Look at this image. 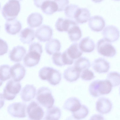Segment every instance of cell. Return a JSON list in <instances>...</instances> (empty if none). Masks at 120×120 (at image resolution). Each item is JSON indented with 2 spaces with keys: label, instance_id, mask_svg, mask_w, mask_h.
Segmentation results:
<instances>
[{
  "label": "cell",
  "instance_id": "d590c367",
  "mask_svg": "<svg viewBox=\"0 0 120 120\" xmlns=\"http://www.w3.org/2000/svg\"><path fill=\"white\" fill-rule=\"evenodd\" d=\"M53 63L56 65L62 67L65 65L63 62L62 53L59 52L53 54L52 57Z\"/></svg>",
  "mask_w": 120,
  "mask_h": 120
},
{
  "label": "cell",
  "instance_id": "f1b7e54d",
  "mask_svg": "<svg viewBox=\"0 0 120 120\" xmlns=\"http://www.w3.org/2000/svg\"><path fill=\"white\" fill-rule=\"evenodd\" d=\"M91 14L89 10L86 8H80L75 19V21L78 24L87 22L90 18Z\"/></svg>",
  "mask_w": 120,
  "mask_h": 120
},
{
  "label": "cell",
  "instance_id": "1f68e13d",
  "mask_svg": "<svg viewBox=\"0 0 120 120\" xmlns=\"http://www.w3.org/2000/svg\"><path fill=\"white\" fill-rule=\"evenodd\" d=\"M80 8L78 5H76L70 4L66 7L64 10L65 15L69 19L75 21V19Z\"/></svg>",
  "mask_w": 120,
  "mask_h": 120
},
{
  "label": "cell",
  "instance_id": "52a82bcc",
  "mask_svg": "<svg viewBox=\"0 0 120 120\" xmlns=\"http://www.w3.org/2000/svg\"><path fill=\"white\" fill-rule=\"evenodd\" d=\"M27 105L22 102H15L10 105L7 108L8 113L13 117L23 118L26 116Z\"/></svg>",
  "mask_w": 120,
  "mask_h": 120
},
{
  "label": "cell",
  "instance_id": "f6af8a7d",
  "mask_svg": "<svg viewBox=\"0 0 120 120\" xmlns=\"http://www.w3.org/2000/svg\"><path fill=\"white\" fill-rule=\"evenodd\" d=\"M17 0L18 1H22V0Z\"/></svg>",
  "mask_w": 120,
  "mask_h": 120
},
{
  "label": "cell",
  "instance_id": "277c9868",
  "mask_svg": "<svg viewBox=\"0 0 120 120\" xmlns=\"http://www.w3.org/2000/svg\"><path fill=\"white\" fill-rule=\"evenodd\" d=\"M36 99L40 104L47 109L52 106L54 102L51 90L45 86L41 87L38 90Z\"/></svg>",
  "mask_w": 120,
  "mask_h": 120
},
{
  "label": "cell",
  "instance_id": "ee69618b",
  "mask_svg": "<svg viewBox=\"0 0 120 120\" xmlns=\"http://www.w3.org/2000/svg\"><path fill=\"white\" fill-rule=\"evenodd\" d=\"M3 83V81L0 79V86L2 85Z\"/></svg>",
  "mask_w": 120,
  "mask_h": 120
},
{
  "label": "cell",
  "instance_id": "9c48e42d",
  "mask_svg": "<svg viewBox=\"0 0 120 120\" xmlns=\"http://www.w3.org/2000/svg\"><path fill=\"white\" fill-rule=\"evenodd\" d=\"M53 35V30L49 26L44 25L38 28L36 30L35 36L37 39L41 42L49 41Z\"/></svg>",
  "mask_w": 120,
  "mask_h": 120
},
{
  "label": "cell",
  "instance_id": "8fae6325",
  "mask_svg": "<svg viewBox=\"0 0 120 120\" xmlns=\"http://www.w3.org/2000/svg\"><path fill=\"white\" fill-rule=\"evenodd\" d=\"M11 76L15 81L19 82L24 77L26 70L24 66L19 63L15 64L10 68Z\"/></svg>",
  "mask_w": 120,
  "mask_h": 120
},
{
  "label": "cell",
  "instance_id": "6da1fadb",
  "mask_svg": "<svg viewBox=\"0 0 120 120\" xmlns=\"http://www.w3.org/2000/svg\"><path fill=\"white\" fill-rule=\"evenodd\" d=\"M43 52L41 45L39 43L34 42L29 46L28 52L23 59L24 65L26 67H34L39 63Z\"/></svg>",
  "mask_w": 120,
  "mask_h": 120
},
{
  "label": "cell",
  "instance_id": "4316f807",
  "mask_svg": "<svg viewBox=\"0 0 120 120\" xmlns=\"http://www.w3.org/2000/svg\"><path fill=\"white\" fill-rule=\"evenodd\" d=\"M67 32L69 39L72 42L78 41L82 36L81 31L77 23L71 26Z\"/></svg>",
  "mask_w": 120,
  "mask_h": 120
},
{
  "label": "cell",
  "instance_id": "7402d4cb",
  "mask_svg": "<svg viewBox=\"0 0 120 120\" xmlns=\"http://www.w3.org/2000/svg\"><path fill=\"white\" fill-rule=\"evenodd\" d=\"M43 18L40 14L37 12L32 13L28 16L27 21L28 24L31 28L39 26L42 24Z\"/></svg>",
  "mask_w": 120,
  "mask_h": 120
},
{
  "label": "cell",
  "instance_id": "74e56055",
  "mask_svg": "<svg viewBox=\"0 0 120 120\" xmlns=\"http://www.w3.org/2000/svg\"><path fill=\"white\" fill-rule=\"evenodd\" d=\"M95 77L93 72L88 69H86L82 71L81 75V78L85 80H91Z\"/></svg>",
  "mask_w": 120,
  "mask_h": 120
},
{
  "label": "cell",
  "instance_id": "30bf717a",
  "mask_svg": "<svg viewBox=\"0 0 120 120\" xmlns=\"http://www.w3.org/2000/svg\"><path fill=\"white\" fill-rule=\"evenodd\" d=\"M102 34L104 38L110 42L116 41L119 37L118 29L112 25L106 26L103 30Z\"/></svg>",
  "mask_w": 120,
  "mask_h": 120
},
{
  "label": "cell",
  "instance_id": "836d02e7",
  "mask_svg": "<svg viewBox=\"0 0 120 120\" xmlns=\"http://www.w3.org/2000/svg\"><path fill=\"white\" fill-rule=\"evenodd\" d=\"M10 66L7 64H3L0 66V79L4 81L11 77Z\"/></svg>",
  "mask_w": 120,
  "mask_h": 120
},
{
  "label": "cell",
  "instance_id": "ffe728a7",
  "mask_svg": "<svg viewBox=\"0 0 120 120\" xmlns=\"http://www.w3.org/2000/svg\"><path fill=\"white\" fill-rule=\"evenodd\" d=\"M34 30L29 27L22 30L20 34V40L23 44H29L34 40L35 37Z\"/></svg>",
  "mask_w": 120,
  "mask_h": 120
},
{
  "label": "cell",
  "instance_id": "603a6c76",
  "mask_svg": "<svg viewBox=\"0 0 120 120\" xmlns=\"http://www.w3.org/2000/svg\"><path fill=\"white\" fill-rule=\"evenodd\" d=\"M81 72L74 67H69L64 71L63 75L67 81L72 82L77 80L79 77Z\"/></svg>",
  "mask_w": 120,
  "mask_h": 120
},
{
  "label": "cell",
  "instance_id": "7dc6e473",
  "mask_svg": "<svg viewBox=\"0 0 120 120\" xmlns=\"http://www.w3.org/2000/svg\"><path fill=\"white\" fill-rule=\"evenodd\" d=\"M116 1H119L120 0H114Z\"/></svg>",
  "mask_w": 120,
  "mask_h": 120
},
{
  "label": "cell",
  "instance_id": "b9f144b4",
  "mask_svg": "<svg viewBox=\"0 0 120 120\" xmlns=\"http://www.w3.org/2000/svg\"><path fill=\"white\" fill-rule=\"evenodd\" d=\"M90 119L104 120V118L101 115H95L92 116L91 118Z\"/></svg>",
  "mask_w": 120,
  "mask_h": 120
},
{
  "label": "cell",
  "instance_id": "bcb514c9",
  "mask_svg": "<svg viewBox=\"0 0 120 120\" xmlns=\"http://www.w3.org/2000/svg\"><path fill=\"white\" fill-rule=\"evenodd\" d=\"M1 4H0V8H1Z\"/></svg>",
  "mask_w": 120,
  "mask_h": 120
},
{
  "label": "cell",
  "instance_id": "7a4b0ae2",
  "mask_svg": "<svg viewBox=\"0 0 120 120\" xmlns=\"http://www.w3.org/2000/svg\"><path fill=\"white\" fill-rule=\"evenodd\" d=\"M112 86L107 80H96L92 82L89 87L90 94L94 97L109 93L112 89Z\"/></svg>",
  "mask_w": 120,
  "mask_h": 120
},
{
  "label": "cell",
  "instance_id": "cb8c5ba5",
  "mask_svg": "<svg viewBox=\"0 0 120 120\" xmlns=\"http://www.w3.org/2000/svg\"><path fill=\"white\" fill-rule=\"evenodd\" d=\"M61 47V43L59 40L57 39H53L46 44L45 49L48 54L52 55L59 52Z\"/></svg>",
  "mask_w": 120,
  "mask_h": 120
},
{
  "label": "cell",
  "instance_id": "5b68a950",
  "mask_svg": "<svg viewBox=\"0 0 120 120\" xmlns=\"http://www.w3.org/2000/svg\"><path fill=\"white\" fill-rule=\"evenodd\" d=\"M21 88V85L19 82L12 79L10 80L3 90V95L4 98L8 100H13L19 92Z\"/></svg>",
  "mask_w": 120,
  "mask_h": 120
},
{
  "label": "cell",
  "instance_id": "3957f363",
  "mask_svg": "<svg viewBox=\"0 0 120 120\" xmlns=\"http://www.w3.org/2000/svg\"><path fill=\"white\" fill-rule=\"evenodd\" d=\"M20 10L19 2L16 0H9L4 6L2 10V15L7 21L15 19Z\"/></svg>",
  "mask_w": 120,
  "mask_h": 120
},
{
  "label": "cell",
  "instance_id": "e0dca14e",
  "mask_svg": "<svg viewBox=\"0 0 120 120\" xmlns=\"http://www.w3.org/2000/svg\"><path fill=\"white\" fill-rule=\"evenodd\" d=\"M22 25L20 22L17 19H14L7 21L5 24V28L8 34L15 35L21 30Z\"/></svg>",
  "mask_w": 120,
  "mask_h": 120
},
{
  "label": "cell",
  "instance_id": "f546056e",
  "mask_svg": "<svg viewBox=\"0 0 120 120\" xmlns=\"http://www.w3.org/2000/svg\"><path fill=\"white\" fill-rule=\"evenodd\" d=\"M45 118L46 120H58L60 118L61 112L58 107L52 106L47 109Z\"/></svg>",
  "mask_w": 120,
  "mask_h": 120
},
{
  "label": "cell",
  "instance_id": "60d3db41",
  "mask_svg": "<svg viewBox=\"0 0 120 120\" xmlns=\"http://www.w3.org/2000/svg\"><path fill=\"white\" fill-rule=\"evenodd\" d=\"M3 95L0 93V109L4 105V99Z\"/></svg>",
  "mask_w": 120,
  "mask_h": 120
},
{
  "label": "cell",
  "instance_id": "44dd1931",
  "mask_svg": "<svg viewBox=\"0 0 120 120\" xmlns=\"http://www.w3.org/2000/svg\"><path fill=\"white\" fill-rule=\"evenodd\" d=\"M80 49L84 52L89 53L93 51L95 47L93 41L89 37L82 38L80 41L79 45Z\"/></svg>",
  "mask_w": 120,
  "mask_h": 120
},
{
  "label": "cell",
  "instance_id": "e575fe53",
  "mask_svg": "<svg viewBox=\"0 0 120 120\" xmlns=\"http://www.w3.org/2000/svg\"><path fill=\"white\" fill-rule=\"evenodd\" d=\"M120 74L118 72H110L108 74L106 80L110 83L112 86H116L120 84Z\"/></svg>",
  "mask_w": 120,
  "mask_h": 120
},
{
  "label": "cell",
  "instance_id": "d6986e66",
  "mask_svg": "<svg viewBox=\"0 0 120 120\" xmlns=\"http://www.w3.org/2000/svg\"><path fill=\"white\" fill-rule=\"evenodd\" d=\"M76 23L74 21L69 19L59 18L56 22L55 27L59 32H67L69 28Z\"/></svg>",
  "mask_w": 120,
  "mask_h": 120
},
{
  "label": "cell",
  "instance_id": "7c38bea8",
  "mask_svg": "<svg viewBox=\"0 0 120 120\" xmlns=\"http://www.w3.org/2000/svg\"><path fill=\"white\" fill-rule=\"evenodd\" d=\"M89 27L93 31L98 32L102 30L105 26V22L102 17L95 15L90 17L89 20Z\"/></svg>",
  "mask_w": 120,
  "mask_h": 120
},
{
  "label": "cell",
  "instance_id": "4dcf8cb0",
  "mask_svg": "<svg viewBox=\"0 0 120 120\" xmlns=\"http://www.w3.org/2000/svg\"><path fill=\"white\" fill-rule=\"evenodd\" d=\"M91 66L90 63L88 59L81 57L75 61L74 67L81 72L85 70L89 69Z\"/></svg>",
  "mask_w": 120,
  "mask_h": 120
},
{
  "label": "cell",
  "instance_id": "9a60e30c",
  "mask_svg": "<svg viewBox=\"0 0 120 120\" xmlns=\"http://www.w3.org/2000/svg\"><path fill=\"white\" fill-rule=\"evenodd\" d=\"M112 108V104L108 98H99L96 104L97 110L102 114L107 113L110 112Z\"/></svg>",
  "mask_w": 120,
  "mask_h": 120
},
{
  "label": "cell",
  "instance_id": "7bdbcfd3",
  "mask_svg": "<svg viewBox=\"0 0 120 120\" xmlns=\"http://www.w3.org/2000/svg\"><path fill=\"white\" fill-rule=\"evenodd\" d=\"M93 2L96 3H98L104 0H92Z\"/></svg>",
  "mask_w": 120,
  "mask_h": 120
},
{
  "label": "cell",
  "instance_id": "ba28073f",
  "mask_svg": "<svg viewBox=\"0 0 120 120\" xmlns=\"http://www.w3.org/2000/svg\"><path fill=\"white\" fill-rule=\"evenodd\" d=\"M26 112L30 120H41L43 117L44 112L42 108L36 102L31 101L28 105Z\"/></svg>",
  "mask_w": 120,
  "mask_h": 120
},
{
  "label": "cell",
  "instance_id": "ac0fdd59",
  "mask_svg": "<svg viewBox=\"0 0 120 120\" xmlns=\"http://www.w3.org/2000/svg\"><path fill=\"white\" fill-rule=\"evenodd\" d=\"M36 93V88L33 85L27 84L22 89L20 96L23 101L28 102L34 98Z\"/></svg>",
  "mask_w": 120,
  "mask_h": 120
},
{
  "label": "cell",
  "instance_id": "5bb4252c",
  "mask_svg": "<svg viewBox=\"0 0 120 120\" xmlns=\"http://www.w3.org/2000/svg\"><path fill=\"white\" fill-rule=\"evenodd\" d=\"M26 52V49L23 47L18 45L13 47L10 51L9 57L11 61L18 62L22 60Z\"/></svg>",
  "mask_w": 120,
  "mask_h": 120
},
{
  "label": "cell",
  "instance_id": "8d00e7d4",
  "mask_svg": "<svg viewBox=\"0 0 120 120\" xmlns=\"http://www.w3.org/2000/svg\"><path fill=\"white\" fill-rule=\"evenodd\" d=\"M56 4L58 8L57 11H64L68 6L69 0H52Z\"/></svg>",
  "mask_w": 120,
  "mask_h": 120
},
{
  "label": "cell",
  "instance_id": "2e32d148",
  "mask_svg": "<svg viewBox=\"0 0 120 120\" xmlns=\"http://www.w3.org/2000/svg\"><path fill=\"white\" fill-rule=\"evenodd\" d=\"M61 79V74L59 71L51 67L49 68L46 74V79L50 84L56 85L60 83Z\"/></svg>",
  "mask_w": 120,
  "mask_h": 120
},
{
  "label": "cell",
  "instance_id": "484cf974",
  "mask_svg": "<svg viewBox=\"0 0 120 120\" xmlns=\"http://www.w3.org/2000/svg\"><path fill=\"white\" fill-rule=\"evenodd\" d=\"M42 12L47 15H52L57 11L58 8L56 3L53 0L45 1L41 7Z\"/></svg>",
  "mask_w": 120,
  "mask_h": 120
},
{
  "label": "cell",
  "instance_id": "f35d334b",
  "mask_svg": "<svg viewBox=\"0 0 120 120\" xmlns=\"http://www.w3.org/2000/svg\"><path fill=\"white\" fill-rule=\"evenodd\" d=\"M8 50V46L7 42L0 38V56L7 53Z\"/></svg>",
  "mask_w": 120,
  "mask_h": 120
},
{
  "label": "cell",
  "instance_id": "ab89813d",
  "mask_svg": "<svg viewBox=\"0 0 120 120\" xmlns=\"http://www.w3.org/2000/svg\"><path fill=\"white\" fill-rule=\"evenodd\" d=\"M48 0H34V5L38 8H41L42 4L45 1Z\"/></svg>",
  "mask_w": 120,
  "mask_h": 120
},
{
  "label": "cell",
  "instance_id": "d4e9b609",
  "mask_svg": "<svg viewBox=\"0 0 120 120\" xmlns=\"http://www.w3.org/2000/svg\"><path fill=\"white\" fill-rule=\"evenodd\" d=\"M80 101L75 97L67 99L65 102L63 108L65 109L72 112L78 110L81 105Z\"/></svg>",
  "mask_w": 120,
  "mask_h": 120
},
{
  "label": "cell",
  "instance_id": "83f0119b",
  "mask_svg": "<svg viewBox=\"0 0 120 120\" xmlns=\"http://www.w3.org/2000/svg\"><path fill=\"white\" fill-rule=\"evenodd\" d=\"M65 51L68 56L74 60L79 58L82 54V52L80 49L79 45L76 43L71 45Z\"/></svg>",
  "mask_w": 120,
  "mask_h": 120
},
{
  "label": "cell",
  "instance_id": "d6a6232c",
  "mask_svg": "<svg viewBox=\"0 0 120 120\" xmlns=\"http://www.w3.org/2000/svg\"><path fill=\"white\" fill-rule=\"evenodd\" d=\"M89 112L88 108L85 105H81L80 107L76 111L72 112V115L75 118L79 120L85 118Z\"/></svg>",
  "mask_w": 120,
  "mask_h": 120
},
{
  "label": "cell",
  "instance_id": "8992f818",
  "mask_svg": "<svg viewBox=\"0 0 120 120\" xmlns=\"http://www.w3.org/2000/svg\"><path fill=\"white\" fill-rule=\"evenodd\" d=\"M97 48L98 53L104 56L112 57L116 53V49L111 42L104 38L98 41L97 44Z\"/></svg>",
  "mask_w": 120,
  "mask_h": 120
},
{
  "label": "cell",
  "instance_id": "4fadbf2b",
  "mask_svg": "<svg viewBox=\"0 0 120 120\" xmlns=\"http://www.w3.org/2000/svg\"><path fill=\"white\" fill-rule=\"evenodd\" d=\"M92 65L95 71L99 73L107 72L110 68L109 62L102 58H99L95 60Z\"/></svg>",
  "mask_w": 120,
  "mask_h": 120
}]
</instances>
